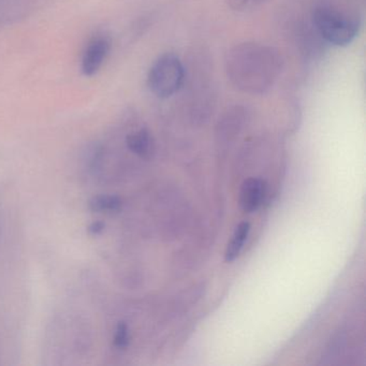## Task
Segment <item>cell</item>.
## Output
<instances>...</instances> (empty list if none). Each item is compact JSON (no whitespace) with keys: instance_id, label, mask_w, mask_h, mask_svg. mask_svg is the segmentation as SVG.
I'll return each instance as SVG.
<instances>
[{"instance_id":"6da1fadb","label":"cell","mask_w":366,"mask_h":366,"mask_svg":"<svg viewBox=\"0 0 366 366\" xmlns=\"http://www.w3.org/2000/svg\"><path fill=\"white\" fill-rule=\"evenodd\" d=\"M282 69V59L274 48L256 42L233 46L226 71L233 86L249 95H262L273 87Z\"/></svg>"},{"instance_id":"7a4b0ae2","label":"cell","mask_w":366,"mask_h":366,"mask_svg":"<svg viewBox=\"0 0 366 366\" xmlns=\"http://www.w3.org/2000/svg\"><path fill=\"white\" fill-rule=\"evenodd\" d=\"M312 25L322 39L336 46H349L359 35L361 19L338 0H317L312 8Z\"/></svg>"},{"instance_id":"3957f363","label":"cell","mask_w":366,"mask_h":366,"mask_svg":"<svg viewBox=\"0 0 366 366\" xmlns=\"http://www.w3.org/2000/svg\"><path fill=\"white\" fill-rule=\"evenodd\" d=\"M185 81V67L173 53L160 55L147 74V86L160 99L172 97L184 86Z\"/></svg>"},{"instance_id":"277c9868","label":"cell","mask_w":366,"mask_h":366,"mask_svg":"<svg viewBox=\"0 0 366 366\" xmlns=\"http://www.w3.org/2000/svg\"><path fill=\"white\" fill-rule=\"evenodd\" d=\"M112 41L107 34L94 35L85 44L81 55L80 69L87 78L96 76L102 70L110 55Z\"/></svg>"},{"instance_id":"5b68a950","label":"cell","mask_w":366,"mask_h":366,"mask_svg":"<svg viewBox=\"0 0 366 366\" xmlns=\"http://www.w3.org/2000/svg\"><path fill=\"white\" fill-rule=\"evenodd\" d=\"M267 194V185L259 179H246L239 192V204L243 211L252 213L257 211L262 204Z\"/></svg>"},{"instance_id":"8992f818","label":"cell","mask_w":366,"mask_h":366,"mask_svg":"<svg viewBox=\"0 0 366 366\" xmlns=\"http://www.w3.org/2000/svg\"><path fill=\"white\" fill-rule=\"evenodd\" d=\"M128 149L140 157H149L153 152L154 143L151 132L147 128L134 130L126 137Z\"/></svg>"},{"instance_id":"52a82bcc","label":"cell","mask_w":366,"mask_h":366,"mask_svg":"<svg viewBox=\"0 0 366 366\" xmlns=\"http://www.w3.org/2000/svg\"><path fill=\"white\" fill-rule=\"evenodd\" d=\"M250 232V224L248 222H243L237 227L232 239L229 242L227 246L226 254L224 259L227 262H233L243 250L245 242L247 241L248 235Z\"/></svg>"},{"instance_id":"ba28073f","label":"cell","mask_w":366,"mask_h":366,"mask_svg":"<svg viewBox=\"0 0 366 366\" xmlns=\"http://www.w3.org/2000/svg\"><path fill=\"white\" fill-rule=\"evenodd\" d=\"M89 209L95 213H115L122 209V199L113 194H99L89 203Z\"/></svg>"},{"instance_id":"9c48e42d","label":"cell","mask_w":366,"mask_h":366,"mask_svg":"<svg viewBox=\"0 0 366 366\" xmlns=\"http://www.w3.org/2000/svg\"><path fill=\"white\" fill-rule=\"evenodd\" d=\"M130 342V332L127 323L119 322L113 336V345L119 350H125Z\"/></svg>"},{"instance_id":"30bf717a","label":"cell","mask_w":366,"mask_h":366,"mask_svg":"<svg viewBox=\"0 0 366 366\" xmlns=\"http://www.w3.org/2000/svg\"><path fill=\"white\" fill-rule=\"evenodd\" d=\"M261 1L262 0H228V4L233 9L244 11V10H249L256 7Z\"/></svg>"},{"instance_id":"8fae6325","label":"cell","mask_w":366,"mask_h":366,"mask_svg":"<svg viewBox=\"0 0 366 366\" xmlns=\"http://www.w3.org/2000/svg\"><path fill=\"white\" fill-rule=\"evenodd\" d=\"M104 224L102 222H93L91 226L89 227V232L93 235H98L104 231Z\"/></svg>"}]
</instances>
